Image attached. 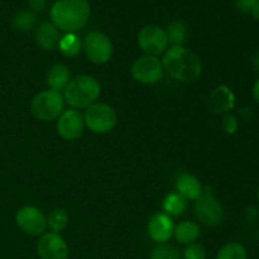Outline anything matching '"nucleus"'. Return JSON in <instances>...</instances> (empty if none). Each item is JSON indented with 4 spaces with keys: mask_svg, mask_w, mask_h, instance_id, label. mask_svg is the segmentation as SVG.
<instances>
[{
    "mask_svg": "<svg viewBox=\"0 0 259 259\" xmlns=\"http://www.w3.org/2000/svg\"><path fill=\"white\" fill-rule=\"evenodd\" d=\"M163 70L172 78L181 82H192L202 72V62L199 56L186 47H171L162 58Z\"/></svg>",
    "mask_w": 259,
    "mask_h": 259,
    "instance_id": "1",
    "label": "nucleus"
},
{
    "mask_svg": "<svg viewBox=\"0 0 259 259\" xmlns=\"http://www.w3.org/2000/svg\"><path fill=\"white\" fill-rule=\"evenodd\" d=\"M90 14L89 0H57L50 10L53 24L66 33H75L85 27Z\"/></svg>",
    "mask_w": 259,
    "mask_h": 259,
    "instance_id": "2",
    "label": "nucleus"
},
{
    "mask_svg": "<svg viewBox=\"0 0 259 259\" xmlns=\"http://www.w3.org/2000/svg\"><path fill=\"white\" fill-rule=\"evenodd\" d=\"M100 83L94 76L80 75L71 78L63 90V99L75 110L86 109L100 96Z\"/></svg>",
    "mask_w": 259,
    "mask_h": 259,
    "instance_id": "3",
    "label": "nucleus"
},
{
    "mask_svg": "<svg viewBox=\"0 0 259 259\" xmlns=\"http://www.w3.org/2000/svg\"><path fill=\"white\" fill-rule=\"evenodd\" d=\"M63 110L65 99L62 94L55 90L40 91L30 101V111L33 116L40 121L55 120Z\"/></svg>",
    "mask_w": 259,
    "mask_h": 259,
    "instance_id": "4",
    "label": "nucleus"
},
{
    "mask_svg": "<svg viewBox=\"0 0 259 259\" xmlns=\"http://www.w3.org/2000/svg\"><path fill=\"white\" fill-rule=\"evenodd\" d=\"M85 126L95 134H105L113 131L118 123L116 111L105 103H94L85 109Z\"/></svg>",
    "mask_w": 259,
    "mask_h": 259,
    "instance_id": "5",
    "label": "nucleus"
},
{
    "mask_svg": "<svg viewBox=\"0 0 259 259\" xmlns=\"http://www.w3.org/2000/svg\"><path fill=\"white\" fill-rule=\"evenodd\" d=\"M82 50L89 61L95 65H104L109 62L114 52L110 38L99 30H93L86 34L82 42Z\"/></svg>",
    "mask_w": 259,
    "mask_h": 259,
    "instance_id": "6",
    "label": "nucleus"
},
{
    "mask_svg": "<svg viewBox=\"0 0 259 259\" xmlns=\"http://www.w3.org/2000/svg\"><path fill=\"white\" fill-rule=\"evenodd\" d=\"M195 217L201 224L206 227H218L224 219V211L219 200L206 190L201 196L195 201Z\"/></svg>",
    "mask_w": 259,
    "mask_h": 259,
    "instance_id": "7",
    "label": "nucleus"
},
{
    "mask_svg": "<svg viewBox=\"0 0 259 259\" xmlns=\"http://www.w3.org/2000/svg\"><path fill=\"white\" fill-rule=\"evenodd\" d=\"M131 72L137 82L143 85H153L161 81L164 70L162 61L158 57L146 55L134 61Z\"/></svg>",
    "mask_w": 259,
    "mask_h": 259,
    "instance_id": "8",
    "label": "nucleus"
},
{
    "mask_svg": "<svg viewBox=\"0 0 259 259\" xmlns=\"http://www.w3.org/2000/svg\"><path fill=\"white\" fill-rule=\"evenodd\" d=\"M138 45L146 55L154 57L162 55L168 47L166 30L154 24L144 25L138 33Z\"/></svg>",
    "mask_w": 259,
    "mask_h": 259,
    "instance_id": "9",
    "label": "nucleus"
},
{
    "mask_svg": "<svg viewBox=\"0 0 259 259\" xmlns=\"http://www.w3.org/2000/svg\"><path fill=\"white\" fill-rule=\"evenodd\" d=\"M15 223L24 234L38 237L47 228V217L35 206H23L15 214Z\"/></svg>",
    "mask_w": 259,
    "mask_h": 259,
    "instance_id": "10",
    "label": "nucleus"
},
{
    "mask_svg": "<svg viewBox=\"0 0 259 259\" xmlns=\"http://www.w3.org/2000/svg\"><path fill=\"white\" fill-rule=\"evenodd\" d=\"M85 129L83 115L75 109H67L58 116L57 133L65 141H75L80 138Z\"/></svg>",
    "mask_w": 259,
    "mask_h": 259,
    "instance_id": "11",
    "label": "nucleus"
},
{
    "mask_svg": "<svg viewBox=\"0 0 259 259\" xmlns=\"http://www.w3.org/2000/svg\"><path fill=\"white\" fill-rule=\"evenodd\" d=\"M37 253L40 259H67L68 245L60 234L45 233L37 243Z\"/></svg>",
    "mask_w": 259,
    "mask_h": 259,
    "instance_id": "12",
    "label": "nucleus"
},
{
    "mask_svg": "<svg viewBox=\"0 0 259 259\" xmlns=\"http://www.w3.org/2000/svg\"><path fill=\"white\" fill-rule=\"evenodd\" d=\"M175 223L166 212H156L148 223V235L153 242L164 244L174 237Z\"/></svg>",
    "mask_w": 259,
    "mask_h": 259,
    "instance_id": "13",
    "label": "nucleus"
},
{
    "mask_svg": "<svg viewBox=\"0 0 259 259\" xmlns=\"http://www.w3.org/2000/svg\"><path fill=\"white\" fill-rule=\"evenodd\" d=\"M209 108L215 114H228L235 106V95L227 85L215 88L209 95Z\"/></svg>",
    "mask_w": 259,
    "mask_h": 259,
    "instance_id": "14",
    "label": "nucleus"
},
{
    "mask_svg": "<svg viewBox=\"0 0 259 259\" xmlns=\"http://www.w3.org/2000/svg\"><path fill=\"white\" fill-rule=\"evenodd\" d=\"M176 191L185 200H194L196 201L204 192L201 182L197 177L190 174H182L176 180Z\"/></svg>",
    "mask_w": 259,
    "mask_h": 259,
    "instance_id": "15",
    "label": "nucleus"
},
{
    "mask_svg": "<svg viewBox=\"0 0 259 259\" xmlns=\"http://www.w3.org/2000/svg\"><path fill=\"white\" fill-rule=\"evenodd\" d=\"M60 38V32L52 22H43L35 30V43L45 51L56 50Z\"/></svg>",
    "mask_w": 259,
    "mask_h": 259,
    "instance_id": "16",
    "label": "nucleus"
},
{
    "mask_svg": "<svg viewBox=\"0 0 259 259\" xmlns=\"http://www.w3.org/2000/svg\"><path fill=\"white\" fill-rule=\"evenodd\" d=\"M70 80V71L63 63H55L47 72V85L50 86V90L60 93L61 90H65Z\"/></svg>",
    "mask_w": 259,
    "mask_h": 259,
    "instance_id": "17",
    "label": "nucleus"
},
{
    "mask_svg": "<svg viewBox=\"0 0 259 259\" xmlns=\"http://www.w3.org/2000/svg\"><path fill=\"white\" fill-rule=\"evenodd\" d=\"M175 238L181 244H192L196 242L201 235L200 227L195 222H182L177 227H175Z\"/></svg>",
    "mask_w": 259,
    "mask_h": 259,
    "instance_id": "18",
    "label": "nucleus"
},
{
    "mask_svg": "<svg viewBox=\"0 0 259 259\" xmlns=\"http://www.w3.org/2000/svg\"><path fill=\"white\" fill-rule=\"evenodd\" d=\"M162 207H163L164 212L171 218L181 217L187 209V200H185L177 192H171V194L166 195V197L163 199Z\"/></svg>",
    "mask_w": 259,
    "mask_h": 259,
    "instance_id": "19",
    "label": "nucleus"
},
{
    "mask_svg": "<svg viewBox=\"0 0 259 259\" xmlns=\"http://www.w3.org/2000/svg\"><path fill=\"white\" fill-rule=\"evenodd\" d=\"M58 50L65 57H76L82 50V42L75 33H66L60 38Z\"/></svg>",
    "mask_w": 259,
    "mask_h": 259,
    "instance_id": "20",
    "label": "nucleus"
},
{
    "mask_svg": "<svg viewBox=\"0 0 259 259\" xmlns=\"http://www.w3.org/2000/svg\"><path fill=\"white\" fill-rule=\"evenodd\" d=\"M167 39L172 47H184L187 38V28L185 23L175 20L168 25L166 30Z\"/></svg>",
    "mask_w": 259,
    "mask_h": 259,
    "instance_id": "21",
    "label": "nucleus"
},
{
    "mask_svg": "<svg viewBox=\"0 0 259 259\" xmlns=\"http://www.w3.org/2000/svg\"><path fill=\"white\" fill-rule=\"evenodd\" d=\"M68 225V214L63 209H53L47 217V227L51 232L58 234Z\"/></svg>",
    "mask_w": 259,
    "mask_h": 259,
    "instance_id": "22",
    "label": "nucleus"
},
{
    "mask_svg": "<svg viewBox=\"0 0 259 259\" xmlns=\"http://www.w3.org/2000/svg\"><path fill=\"white\" fill-rule=\"evenodd\" d=\"M217 259H248V253L240 243H228L220 248Z\"/></svg>",
    "mask_w": 259,
    "mask_h": 259,
    "instance_id": "23",
    "label": "nucleus"
},
{
    "mask_svg": "<svg viewBox=\"0 0 259 259\" xmlns=\"http://www.w3.org/2000/svg\"><path fill=\"white\" fill-rule=\"evenodd\" d=\"M35 24V15L32 10H20L13 18V25L15 29L22 30H29L34 27Z\"/></svg>",
    "mask_w": 259,
    "mask_h": 259,
    "instance_id": "24",
    "label": "nucleus"
},
{
    "mask_svg": "<svg viewBox=\"0 0 259 259\" xmlns=\"http://www.w3.org/2000/svg\"><path fill=\"white\" fill-rule=\"evenodd\" d=\"M149 259H181V255L174 245L159 244L154 248Z\"/></svg>",
    "mask_w": 259,
    "mask_h": 259,
    "instance_id": "25",
    "label": "nucleus"
},
{
    "mask_svg": "<svg viewBox=\"0 0 259 259\" xmlns=\"http://www.w3.org/2000/svg\"><path fill=\"white\" fill-rule=\"evenodd\" d=\"M185 259H206V250L201 244L192 243L189 244L184 250Z\"/></svg>",
    "mask_w": 259,
    "mask_h": 259,
    "instance_id": "26",
    "label": "nucleus"
},
{
    "mask_svg": "<svg viewBox=\"0 0 259 259\" xmlns=\"http://www.w3.org/2000/svg\"><path fill=\"white\" fill-rule=\"evenodd\" d=\"M222 125H223V129L225 131V133L234 134V133H237L239 124H238L237 116L233 115V114H230V113H228V114H225L224 118H223Z\"/></svg>",
    "mask_w": 259,
    "mask_h": 259,
    "instance_id": "27",
    "label": "nucleus"
},
{
    "mask_svg": "<svg viewBox=\"0 0 259 259\" xmlns=\"http://www.w3.org/2000/svg\"><path fill=\"white\" fill-rule=\"evenodd\" d=\"M258 3L259 0H237V2H235V5H237V8L240 12L250 14L252 9L258 4Z\"/></svg>",
    "mask_w": 259,
    "mask_h": 259,
    "instance_id": "28",
    "label": "nucleus"
},
{
    "mask_svg": "<svg viewBox=\"0 0 259 259\" xmlns=\"http://www.w3.org/2000/svg\"><path fill=\"white\" fill-rule=\"evenodd\" d=\"M30 9L34 12H42L47 7V0H28Z\"/></svg>",
    "mask_w": 259,
    "mask_h": 259,
    "instance_id": "29",
    "label": "nucleus"
},
{
    "mask_svg": "<svg viewBox=\"0 0 259 259\" xmlns=\"http://www.w3.org/2000/svg\"><path fill=\"white\" fill-rule=\"evenodd\" d=\"M253 99H254L255 103L259 105V78L255 81L254 86H253Z\"/></svg>",
    "mask_w": 259,
    "mask_h": 259,
    "instance_id": "30",
    "label": "nucleus"
},
{
    "mask_svg": "<svg viewBox=\"0 0 259 259\" xmlns=\"http://www.w3.org/2000/svg\"><path fill=\"white\" fill-rule=\"evenodd\" d=\"M250 15H252L253 19L259 20V3H258L257 5H255L254 8H253L252 12H250Z\"/></svg>",
    "mask_w": 259,
    "mask_h": 259,
    "instance_id": "31",
    "label": "nucleus"
},
{
    "mask_svg": "<svg viewBox=\"0 0 259 259\" xmlns=\"http://www.w3.org/2000/svg\"><path fill=\"white\" fill-rule=\"evenodd\" d=\"M253 65H254V67L257 68V71H259V53L254 57V61H253Z\"/></svg>",
    "mask_w": 259,
    "mask_h": 259,
    "instance_id": "32",
    "label": "nucleus"
},
{
    "mask_svg": "<svg viewBox=\"0 0 259 259\" xmlns=\"http://www.w3.org/2000/svg\"><path fill=\"white\" fill-rule=\"evenodd\" d=\"M257 197H258V201H259V187H258V191H257Z\"/></svg>",
    "mask_w": 259,
    "mask_h": 259,
    "instance_id": "33",
    "label": "nucleus"
},
{
    "mask_svg": "<svg viewBox=\"0 0 259 259\" xmlns=\"http://www.w3.org/2000/svg\"><path fill=\"white\" fill-rule=\"evenodd\" d=\"M258 238H259V232H258Z\"/></svg>",
    "mask_w": 259,
    "mask_h": 259,
    "instance_id": "34",
    "label": "nucleus"
}]
</instances>
